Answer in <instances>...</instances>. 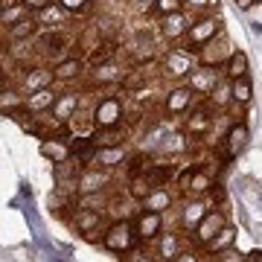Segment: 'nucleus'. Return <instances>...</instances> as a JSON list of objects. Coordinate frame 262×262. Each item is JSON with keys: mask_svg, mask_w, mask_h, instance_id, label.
Here are the masks:
<instances>
[{"mask_svg": "<svg viewBox=\"0 0 262 262\" xmlns=\"http://www.w3.org/2000/svg\"><path fill=\"white\" fill-rule=\"evenodd\" d=\"M134 245H140V239H137V233H134V222H128V219H117V222H111V225L102 230V248L111 253H128Z\"/></svg>", "mask_w": 262, "mask_h": 262, "instance_id": "f257e3e1", "label": "nucleus"}, {"mask_svg": "<svg viewBox=\"0 0 262 262\" xmlns=\"http://www.w3.org/2000/svg\"><path fill=\"white\" fill-rule=\"evenodd\" d=\"M91 117H94L96 128H111V125H122L125 122V102H122L117 94H105L99 96L91 108Z\"/></svg>", "mask_w": 262, "mask_h": 262, "instance_id": "f03ea898", "label": "nucleus"}, {"mask_svg": "<svg viewBox=\"0 0 262 262\" xmlns=\"http://www.w3.org/2000/svg\"><path fill=\"white\" fill-rule=\"evenodd\" d=\"M222 32V20L215 18V15H204V18H198L192 20V27L187 29V47H181V50H187V53H192V56H198V50L204 47L207 41H213L215 35Z\"/></svg>", "mask_w": 262, "mask_h": 262, "instance_id": "7ed1b4c3", "label": "nucleus"}, {"mask_svg": "<svg viewBox=\"0 0 262 262\" xmlns=\"http://www.w3.org/2000/svg\"><path fill=\"white\" fill-rule=\"evenodd\" d=\"M198 67V56H192V53H187V50H169L166 56H163V76H169V79H187L192 70Z\"/></svg>", "mask_w": 262, "mask_h": 262, "instance_id": "20e7f679", "label": "nucleus"}, {"mask_svg": "<svg viewBox=\"0 0 262 262\" xmlns=\"http://www.w3.org/2000/svg\"><path fill=\"white\" fill-rule=\"evenodd\" d=\"M35 50L41 53L44 58H53V61H61L67 50V35L61 29H41L35 35Z\"/></svg>", "mask_w": 262, "mask_h": 262, "instance_id": "39448f33", "label": "nucleus"}, {"mask_svg": "<svg viewBox=\"0 0 262 262\" xmlns=\"http://www.w3.org/2000/svg\"><path fill=\"white\" fill-rule=\"evenodd\" d=\"M230 53H233L230 41L219 32L213 41H207L204 47L198 50V64L201 67H225V61L230 58Z\"/></svg>", "mask_w": 262, "mask_h": 262, "instance_id": "423d86ee", "label": "nucleus"}, {"mask_svg": "<svg viewBox=\"0 0 262 262\" xmlns=\"http://www.w3.org/2000/svg\"><path fill=\"white\" fill-rule=\"evenodd\" d=\"M178 187L187 192V195H201V192H207V189H213V175L207 172V169L201 166H187L184 172H181L178 178Z\"/></svg>", "mask_w": 262, "mask_h": 262, "instance_id": "0eeeda50", "label": "nucleus"}, {"mask_svg": "<svg viewBox=\"0 0 262 262\" xmlns=\"http://www.w3.org/2000/svg\"><path fill=\"white\" fill-rule=\"evenodd\" d=\"M134 233L140 239V245L155 242L160 233H163V213H149V210H140L134 215Z\"/></svg>", "mask_w": 262, "mask_h": 262, "instance_id": "6e6552de", "label": "nucleus"}, {"mask_svg": "<svg viewBox=\"0 0 262 262\" xmlns=\"http://www.w3.org/2000/svg\"><path fill=\"white\" fill-rule=\"evenodd\" d=\"M53 67H41V64H27L24 76H20V94H35L41 88H53Z\"/></svg>", "mask_w": 262, "mask_h": 262, "instance_id": "1a4fd4ad", "label": "nucleus"}, {"mask_svg": "<svg viewBox=\"0 0 262 262\" xmlns=\"http://www.w3.org/2000/svg\"><path fill=\"white\" fill-rule=\"evenodd\" d=\"M108 184H111L108 169L84 166L82 172H79V181H76V192H79V195H88V192H105Z\"/></svg>", "mask_w": 262, "mask_h": 262, "instance_id": "9d476101", "label": "nucleus"}, {"mask_svg": "<svg viewBox=\"0 0 262 262\" xmlns=\"http://www.w3.org/2000/svg\"><path fill=\"white\" fill-rule=\"evenodd\" d=\"M248 140H251V131H248V125H245L242 120L233 122L230 128H227L225 134V163H230V160H236L239 155H242L245 149H248Z\"/></svg>", "mask_w": 262, "mask_h": 262, "instance_id": "9b49d317", "label": "nucleus"}, {"mask_svg": "<svg viewBox=\"0 0 262 262\" xmlns=\"http://www.w3.org/2000/svg\"><path fill=\"white\" fill-rule=\"evenodd\" d=\"M222 76H225V73H222ZM222 76H219L215 67H201V64H198L195 70L187 76V84L192 88V94H198V96H204V99H207V96L215 91V84L222 82Z\"/></svg>", "mask_w": 262, "mask_h": 262, "instance_id": "f8f14e48", "label": "nucleus"}, {"mask_svg": "<svg viewBox=\"0 0 262 262\" xmlns=\"http://www.w3.org/2000/svg\"><path fill=\"white\" fill-rule=\"evenodd\" d=\"M225 225H227L225 213H222V210H210V213L201 219V225L189 233V236H192V242H195V248H204V245L210 242V239H213V236L219 233Z\"/></svg>", "mask_w": 262, "mask_h": 262, "instance_id": "ddd939ff", "label": "nucleus"}, {"mask_svg": "<svg viewBox=\"0 0 262 262\" xmlns=\"http://www.w3.org/2000/svg\"><path fill=\"white\" fill-rule=\"evenodd\" d=\"M128 149L125 146H96L94 151V160H91V166H99V169H117V166H125V160H128Z\"/></svg>", "mask_w": 262, "mask_h": 262, "instance_id": "4468645a", "label": "nucleus"}, {"mask_svg": "<svg viewBox=\"0 0 262 262\" xmlns=\"http://www.w3.org/2000/svg\"><path fill=\"white\" fill-rule=\"evenodd\" d=\"M192 99H195L192 88H189V84H178V88H172V91L166 94V99H163V111H166L169 117H181V114L189 111Z\"/></svg>", "mask_w": 262, "mask_h": 262, "instance_id": "2eb2a0df", "label": "nucleus"}, {"mask_svg": "<svg viewBox=\"0 0 262 262\" xmlns=\"http://www.w3.org/2000/svg\"><path fill=\"white\" fill-rule=\"evenodd\" d=\"M84 67H88V64H84V58L67 56V58H61V61L53 64V79L61 82V84H70V82H76V79H82Z\"/></svg>", "mask_w": 262, "mask_h": 262, "instance_id": "dca6fc26", "label": "nucleus"}, {"mask_svg": "<svg viewBox=\"0 0 262 262\" xmlns=\"http://www.w3.org/2000/svg\"><path fill=\"white\" fill-rule=\"evenodd\" d=\"M76 111H79V94L76 91H64V94L56 96V102L50 108V117L56 122H70L76 117Z\"/></svg>", "mask_w": 262, "mask_h": 262, "instance_id": "f3484780", "label": "nucleus"}, {"mask_svg": "<svg viewBox=\"0 0 262 262\" xmlns=\"http://www.w3.org/2000/svg\"><path fill=\"white\" fill-rule=\"evenodd\" d=\"M88 73H91V82L94 84L108 88V84H122V76L128 73V70H122V67L117 64V58H114V61H105V64H99V67H91Z\"/></svg>", "mask_w": 262, "mask_h": 262, "instance_id": "a211bd4d", "label": "nucleus"}, {"mask_svg": "<svg viewBox=\"0 0 262 262\" xmlns=\"http://www.w3.org/2000/svg\"><path fill=\"white\" fill-rule=\"evenodd\" d=\"M189 27H192V20H189L184 12H175V15L160 18V35L166 38V41H178V38H184Z\"/></svg>", "mask_w": 262, "mask_h": 262, "instance_id": "6ab92c4d", "label": "nucleus"}, {"mask_svg": "<svg viewBox=\"0 0 262 262\" xmlns=\"http://www.w3.org/2000/svg\"><path fill=\"white\" fill-rule=\"evenodd\" d=\"M184 253V236L181 233H160L158 236V259L175 262Z\"/></svg>", "mask_w": 262, "mask_h": 262, "instance_id": "aec40b11", "label": "nucleus"}, {"mask_svg": "<svg viewBox=\"0 0 262 262\" xmlns=\"http://www.w3.org/2000/svg\"><path fill=\"white\" fill-rule=\"evenodd\" d=\"M38 151H41V158L53 160V163H64V160L73 158L70 143H67V140H58V137H44V140H41V146H38Z\"/></svg>", "mask_w": 262, "mask_h": 262, "instance_id": "412c9836", "label": "nucleus"}, {"mask_svg": "<svg viewBox=\"0 0 262 262\" xmlns=\"http://www.w3.org/2000/svg\"><path fill=\"white\" fill-rule=\"evenodd\" d=\"M210 213L207 210V204L201 201V198H189L187 204H184V210H181V227L187 230V233H192L198 225H201V219Z\"/></svg>", "mask_w": 262, "mask_h": 262, "instance_id": "4be33fe9", "label": "nucleus"}, {"mask_svg": "<svg viewBox=\"0 0 262 262\" xmlns=\"http://www.w3.org/2000/svg\"><path fill=\"white\" fill-rule=\"evenodd\" d=\"M102 210H84V207H76L73 210V227L79 230V233H94V230H99L102 227Z\"/></svg>", "mask_w": 262, "mask_h": 262, "instance_id": "5701e85b", "label": "nucleus"}, {"mask_svg": "<svg viewBox=\"0 0 262 262\" xmlns=\"http://www.w3.org/2000/svg\"><path fill=\"white\" fill-rule=\"evenodd\" d=\"M210 125H213V108H210V99H207L204 108H195V111L189 114L187 134H192V137H204L207 131H210Z\"/></svg>", "mask_w": 262, "mask_h": 262, "instance_id": "b1692460", "label": "nucleus"}, {"mask_svg": "<svg viewBox=\"0 0 262 262\" xmlns=\"http://www.w3.org/2000/svg\"><path fill=\"white\" fill-rule=\"evenodd\" d=\"M172 204H175V195H172L166 187H155L149 195L140 201V210H149V213H166Z\"/></svg>", "mask_w": 262, "mask_h": 262, "instance_id": "393cba45", "label": "nucleus"}, {"mask_svg": "<svg viewBox=\"0 0 262 262\" xmlns=\"http://www.w3.org/2000/svg\"><path fill=\"white\" fill-rule=\"evenodd\" d=\"M91 140L96 146H125L128 143V128H125V122L122 125H111V128H96L91 134Z\"/></svg>", "mask_w": 262, "mask_h": 262, "instance_id": "a878e982", "label": "nucleus"}, {"mask_svg": "<svg viewBox=\"0 0 262 262\" xmlns=\"http://www.w3.org/2000/svg\"><path fill=\"white\" fill-rule=\"evenodd\" d=\"M64 18H67V12L58 3H47L41 12H35V20L41 29H61L64 27Z\"/></svg>", "mask_w": 262, "mask_h": 262, "instance_id": "bb28decb", "label": "nucleus"}, {"mask_svg": "<svg viewBox=\"0 0 262 262\" xmlns=\"http://www.w3.org/2000/svg\"><path fill=\"white\" fill-rule=\"evenodd\" d=\"M117 41L114 38H108V41H99L91 53H88V58H84V64L88 67H99V64H105V61H114L117 58Z\"/></svg>", "mask_w": 262, "mask_h": 262, "instance_id": "cd10ccee", "label": "nucleus"}, {"mask_svg": "<svg viewBox=\"0 0 262 262\" xmlns=\"http://www.w3.org/2000/svg\"><path fill=\"white\" fill-rule=\"evenodd\" d=\"M222 73H225V79H230V82L245 79V76H248V53L233 50V53H230V58L225 61V67H222Z\"/></svg>", "mask_w": 262, "mask_h": 262, "instance_id": "c85d7f7f", "label": "nucleus"}, {"mask_svg": "<svg viewBox=\"0 0 262 262\" xmlns=\"http://www.w3.org/2000/svg\"><path fill=\"white\" fill-rule=\"evenodd\" d=\"M236 245V227L233 225H225L222 227V230H219V233L213 236V239H210V242L204 245V248H201V251H207V253H222V251H227V248H233Z\"/></svg>", "mask_w": 262, "mask_h": 262, "instance_id": "c756f323", "label": "nucleus"}, {"mask_svg": "<svg viewBox=\"0 0 262 262\" xmlns=\"http://www.w3.org/2000/svg\"><path fill=\"white\" fill-rule=\"evenodd\" d=\"M56 91H53V88H41V91H35V94H27V99H24V102H27V108L32 114H44V111H50V108H53V102H56Z\"/></svg>", "mask_w": 262, "mask_h": 262, "instance_id": "7c9ffc66", "label": "nucleus"}, {"mask_svg": "<svg viewBox=\"0 0 262 262\" xmlns=\"http://www.w3.org/2000/svg\"><path fill=\"white\" fill-rule=\"evenodd\" d=\"M143 175L149 178L151 187H166L169 181L175 178V166H172V163H155V160H151L149 166L143 169Z\"/></svg>", "mask_w": 262, "mask_h": 262, "instance_id": "2f4dec72", "label": "nucleus"}, {"mask_svg": "<svg viewBox=\"0 0 262 262\" xmlns=\"http://www.w3.org/2000/svg\"><path fill=\"white\" fill-rule=\"evenodd\" d=\"M38 32H41V27H38L35 15H29V18H24L9 27V41H35Z\"/></svg>", "mask_w": 262, "mask_h": 262, "instance_id": "473e14b6", "label": "nucleus"}, {"mask_svg": "<svg viewBox=\"0 0 262 262\" xmlns=\"http://www.w3.org/2000/svg\"><path fill=\"white\" fill-rule=\"evenodd\" d=\"M207 99H210V105H215V108H230V105H233V82H230V79H222Z\"/></svg>", "mask_w": 262, "mask_h": 262, "instance_id": "72a5a7b5", "label": "nucleus"}, {"mask_svg": "<svg viewBox=\"0 0 262 262\" xmlns=\"http://www.w3.org/2000/svg\"><path fill=\"white\" fill-rule=\"evenodd\" d=\"M29 15H32V12H29L27 6L20 3V0H9V3L3 6V15H0V24H3V27L9 29L12 24H18V20L29 18Z\"/></svg>", "mask_w": 262, "mask_h": 262, "instance_id": "f704fd0d", "label": "nucleus"}, {"mask_svg": "<svg viewBox=\"0 0 262 262\" xmlns=\"http://www.w3.org/2000/svg\"><path fill=\"white\" fill-rule=\"evenodd\" d=\"M24 99H27V96L20 94V91H15V88H3V91H0V114L9 117L12 111L24 108V105H27Z\"/></svg>", "mask_w": 262, "mask_h": 262, "instance_id": "c9c22d12", "label": "nucleus"}, {"mask_svg": "<svg viewBox=\"0 0 262 262\" xmlns=\"http://www.w3.org/2000/svg\"><path fill=\"white\" fill-rule=\"evenodd\" d=\"M151 189H155V187L149 184V178H146L143 172H140V175H134V178H128V198H134L137 204H140L143 198L149 195Z\"/></svg>", "mask_w": 262, "mask_h": 262, "instance_id": "e433bc0d", "label": "nucleus"}, {"mask_svg": "<svg viewBox=\"0 0 262 262\" xmlns=\"http://www.w3.org/2000/svg\"><path fill=\"white\" fill-rule=\"evenodd\" d=\"M253 99V84H251V79L245 76V79H236L233 82V105H248Z\"/></svg>", "mask_w": 262, "mask_h": 262, "instance_id": "4c0bfd02", "label": "nucleus"}, {"mask_svg": "<svg viewBox=\"0 0 262 262\" xmlns=\"http://www.w3.org/2000/svg\"><path fill=\"white\" fill-rule=\"evenodd\" d=\"M108 204H111V201H108L102 192H88V195L76 198V207H84V210H102V213H105Z\"/></svg>", "mask_w": 262, "mask_h": 262, "instance_id": "58836bf2", "label": "nucleus"}, {"mask_svg": "<svg viewBox=\"0 0 262 262\" xmlns=\"http://www.w3.org/2000/svg\"><path fill=\"white\" fill-rule=\"evenodd\" d=\"M155 15L166 18V15H175V12H184V0H155Z\"/></svg>", "mask_w": 262, "mask_h": 262, "instance_id": "ea45409f", "label": "nucleus"}, {"mask_svg": "<svg viewBox=\"0 0 262 262\" xmlns=\"http://www.w3.org/2000/svg\"><path fill=\"white\" fill-rule=\"evenodd\" d=\"M58 6L67 15H84V12H91V0H58Z\"/></svg>", "mask_w": 262, "mask_h": 262, "instance_id": "a19ab883", "label": "nucleus"}, {"mask_svg": "<svg viewBox=\"0 0 262 262\" xmlns=\"http://www.w3.org/2000/svg\"><path fill=\"white\" fill-rule=\"evenodd\" d=\"M163 149H166V151H187V149H189V143H187V137H184V134H172V137L166 134V143H163Z\"/></svg>", "mask_w": 262, "mask_h": 262, "instance_id": "79ce46f5", "label": "nucleus"}, {"mask_svg": "<svg viewBox=\"0 0 262 262\" xmlns=\"http://www.w3.org/2000/svg\"><path fill=\"white\" fill-rule=\"evenodd\" d=\"M215 262H242V253H236L233 248H227V251L215 253Z\"/></svg>", "mask_w": 262, "mask_h": 262, "instance_id": "37998d69", "label": "nucleus"}, {"mask_svg": "<svg viewBox=\"0 0 262 262\" xmlns=\"http://www.w3.org/2000/svg\"><path fill=\"white\" fill-rule=\"evenodd\" d=\"M175 262H201V248H192V251H184Z\"/></svg>", "mask_w": 262, "mask_h": 262, "instance_id": "c03bdc74", "label": "nucleus"}, {"mask_svg": "<svg viewBox=\"0 0 262 262\" xmlns=\"http://www.w3.org/2000/svg\"><path fill=\"white\" fill-rule=\"evenodd\" d=\"M184 6H189V9H213V6H215V3H213V0H184Z\"/></svg>", "mask_w": 262, "mask_h": 262, "instance_id": "a18cd8bd", "label": "nucleus"}, {"mask_svg": "<svg viewBox=\"0 0 262 262\" xmlns=\"http://www.w3.org/2000/svg\"><path fill=\"white\" fill-rule=\"evenodd\" d=\"M20 3H24V6H27V9L35 15V12H41L44 6H47V3H53V0H20Z\"/></svg>", "mask_w": 262, "mask_h": 262, "instance_id": "49530a36", "label": "nucleus"}, {"mask_svg": "<svg viewBox=\"0 0 262 262\" xmlns=\"http://www.w3.org/2000/svg\"><path fill=\"white\" fill-rule=\"evenodd\" d=\"M242 262H262V253L259 251H251V253H245Z\"/></svg>", "mask_w": 262, "mask_h": 262, "instance_id": "de8ad7c7", "label": "nucleus"}, {"mask_svg": "<svg viewBox=\"0 0 262 262\" xmlns=\"http://www.w3.org/2000/svg\"><path fill=\"white\" fill-rule=\"evenodd\" d=\"M137 6H140L143 12H151L155 9V0H137Z\"/></svg>", "mask_w": 262, "mask_h": 262, "instance_id": "09e8293b", "label": "nucleus"}, {"mask_svg": "<svg viewBox=\"0 0 262 262\" xmlns=\"http://www.w3.org/2000/svg\"><path fill=\"white\" fill-rule=\"evenodd\" d=\"M236 3H239L242 9H251V6H253V3H256V0H236Z\"/></svg>", "mask_w": 262, "mask_h": 262, "instance_id": "8fccbe9b", "label": "nucleus"}, {"mask_svg": "<svg viewBox=\"0 0 262 262\" xmlns=\"http://www.w3.org/2000/svg\"><path fill=\"white\" fill-rule=\"evenodd\" d=\"M3 6H6V0H0V15H3Z\"/></svg>", "mask_w": 262, "mask_h": 262, "instance_id": "3c124183", "label": "nucleus"}, {"mask_svg": "<svg viewBox=\"0 0 262 262\" xmlns=\"http://www.w3.org/2000/svg\"><path fill=\"white\" fill-rule=\"evenodd\" d=\"M6 3H9V0H6Z\"/></svg>", "mask_w": 262, "mask_h": 262, "instance_id": "603ef678", "label": "nucleus"}]
</instances>
